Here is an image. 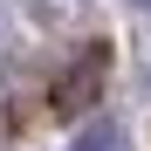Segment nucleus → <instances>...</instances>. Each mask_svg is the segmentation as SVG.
Listing matches in <instances>:
<instances>
[{
	"mask_svg": "<svg viewBox=\"0 0 151 151\" xmlns=\"http://www.w3.org/2000/svg\"><path fill=\"white\" fill-rule=\"evenodd\" d=\"M96 89H103V48H89V55L76 62V76H62V89H55V110H62V117L89 110V103H96Z\"/></svg>",
	"mask_w": 151,
	"mask_h": 151,
	"instance_id": "nucleus-1",
	"label": "nucleus"
},
{
	"mask_svg": "<svg viewBox=\"0 0 151 151\" xmlns=\"http://www.w3.org/2000/svg\"><path fill=\"white\" fill-rule=\"evenodd\" d=\"M117 144H124V131H117L110 117H96V124H83V131H76L62 151H117Z\"/></svg>",
	"mask_w": 151,
	"mask_h": 151,
	"instance_id": "nucleus-2",
	"label": "nucleus"
},
{
	"mask_svg": "<svg viewBox=\"0 0 151 151\" xmlns=\"http://www.w3.org/2000/svg\"><path fill=\"white\" fill-rule=\"evenodd\" d=\"M0 21H7V0H0Z\"/></svg>",
	"mask_w": 151,
	"mask_h": 151,
	"instance_id": "nucleus-3",
	"label": "nucleus"
},
{
	"mask_svg": "<svg viewBox=\"0 0 151 151\" xmlns=\"http://www.w3.org/2000/svg\"><path fill=\"white\" fill-rule=\"evenodd\" d=\"M137 7H151V0H137Z\"/></svg>",
	"mask_w": 151,
	"mask_h": 151,
	"instance_id": "nucleus-4",
	"label": "nucleus"
}]
</instances>
